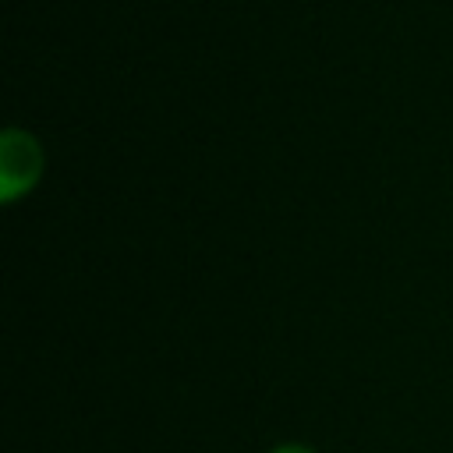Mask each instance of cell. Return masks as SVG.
<instances>
[{
	"label": "cell",
	"mask_w": 453,
	"mask_h": 453,
	"mask_svg": "<svg viewBox=\"0 0 453 453\" xmlns=\"http://www.w3.org/2000/svg\"><path fill=\"white\" fill-rule=\"evenodd\" d=\"M39 173H42L39 142L21 127H7L0 138V198L14 202L28 195L39 184Z\"/></svg>",
	"instance_id": "obj_1"
},
{
	"label": "cell",
	"mask_w": 453,
	"mask_h": 453,
	"mask_svg": "<svg viewBox=\"0 0 453 453\" xmlns=\"http://www.w3.org/2000/svg\"><path fill=\"white\" fill-rule=\"evenodd\" d=\"M273 453H311V449H304V446H280V449H273Z\"/></svg>",
	"instance_id": "obj_2"
}]
</instances>
